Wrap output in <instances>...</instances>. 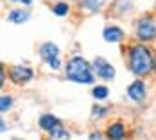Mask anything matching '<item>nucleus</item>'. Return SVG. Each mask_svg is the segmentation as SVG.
<instances>
[{
  "mask_svg": "<svg viewBox=\"0 0 156 140\" xmlns=\"http://www.w3.org/2000/svg\"><path fill=\"white\" fill-rule=\"evenodd\" d=\"M129 66H131V71L138 76L147 75L154 68L153 53L144 46H133L131 51H129Z\"/></svg>",
  "mask_w": 156,
  "mask_h": 140,
  "instance_id": "nucleus-1",
  "label": "nucleus"
},
{
  "mask_svg": "<svg viewBox=\"0 0 156 140\" xmlns=\"http://www.w3.org/2000/svg\"><path fill=\"white\" fill-rule=\"evenodd\" d=\"M67 78L73 82H82V84H91L93 82V73L91 66L83 58H73L67 64Z\"/></svg>",
  "mask_w": 156,
  "mask_h": 140,
  "instance_id": "nucleus-2",
  "label": "nucleus"
},
{
  "mask_svg": "<svg viewBox=\"0 0 156 140\" xmlns=\"http://www.w3.org/2000/svg\"><path fill=\"white\" fill-rule=\"evenodd\" d=\"M136 35L142 40H153L156 36V24L153 22V18H149V17L142 18L136 24Z\"/></svg>",
  "mask_w": 156,
  "mask_h": 140,
  "instance_id": "nucleus-3",
  "label": "nucleus"
},
{
  "mask_svg": "<svg viewBox=\"0 0 156 140\" xmlns=\"http://www.w3.org/2000/svg\"><path fill=\"white\" fill-rule=\"evenodd\" d=\"M94 73L100 76V78H113L115 76V68L109 66V62H105L104 58H96L94 60Z\"/></svg>",
  "mask_w": 156,
  "mask_h": 140,
  "instance_id": "nucleus-4",
  "label": "nucleus"
},
{
  "mask_svg": "<svg viewBox=\"0 0 156 140\" xmlns=\"http://www.w3.org/2000/svg\"><path fill=\"white\" fill-rule=\"evenodd\" d=\"M33 78V71L29 68H22V66H15L11 69V80L13 82H27Z\"/></svg>",
  "mask_w": 156,
  "mask_h": 140,
  "instance_id": "nucleus-5",
  "label": "nucleus"
},
{
  "mask_svg": "<svg viewBox=\"0 0 156 140\" xmlns=\"http://www.w3.org/2000/svg\"><path fill=\"white\" fill-rule=\"evenodd\" d=\"M127 91H129V97H131L134 102H140V100H144V97H145V86H144L142 80L133 82Z\"/></svg>",
  "mask_w": 156,
  "mask_h": 140,
  "instance_id": "nucleus-6",
  "label": "nucleus"
},
{
  "mask_svg": "<svg viewBox=\"0 0 156 140\" xmlns=\"http://www.w3.org/2000/svg\"><path fill=\"white\" fill-rule=\"evenodd\" d=\"M122 38H123V31L116 26H109L104 29V40H107V42H118Z\"/></svg>",
  "mask_w": 156,
  "mask_h": 140,
  "instance_id": "nucleus-7",
  "label": "nucleus"
},
{
  "mask_svg": "<svg viewBox=\"0 0 156 140\" xmlns=\"http://www.w3.org/2000/svg\"><path fill=\"white\" fill-rule=\"evenodd\" d=\"M40 55L49 62V60H53V58H56V55H58V47L55 46V44H44L42 47H40Z\"/></svg>",
  "mask_w": 156,
  "mask_h": 140,
  "instance_id": "nucleus-8",
  "label": "nucleus"
},
{
  "mask_svg": "<svg viewBox=\"0 0 156 140\" xmlns=\"http://www.w3.org/2000/svg\"><path fill=\"white\" fill-rule=\"evenodd\" d=\"M49 138L51 140H67L69 138V135H67V131L58 124V126H55V127L49 131Z\"/></svg>",
  "mask_w": 156,
  "mask_h": 140,
  "instance_id": "nucleus-9",
  "label": "nucleus"
},
{
  "mask_svg": "<svg viewBox=\"0 0 156 140\" xmlns=\"http://www.w3.org/2000/svg\"><path fill=\"white\" fill-rule=\"evenodd\" d=\"M27 17H29V13H26V11H20V9H15V11H11L9 13V22H15V24H22V22H26L27 20Z\"/></svg>",
  "mask_w": 156,
  "mask_h": 140,
  "instance_id": "nucleus-10",
  "label": "nucleus"
},
{
  "mask_svg": "<svg viewBox=\"0 0 156 140\" xmlns=\"http://www.w3.org/2000/svg\"><path fill=\"white\" fill-rule=\"evenodd\" d=\"M107 135H109V138L111 140H120L123 137V126L116 122V124H113L109 129H107Z\"/></svg>",
  "mask_w": 156,
  "mask_h": 140,
  "instance_id": "nucleus-11",
  "label": "nucleus"
},
{
  "mask_svg": "<svg viewBox=\"0 0 156 140\" xmlns=\"http://www.w3.org/2000/svg\"><path fill=\"white\" fill-rule=\"evenodd\" d=\"M60 122L55 118V116H51V115H44L42 118H40V127H44V129H47V131H51L55 126H58Z\"/></svg>",
  "mask_w": 156,
  "mask_h": 140,
  "instance_id": "nucleus-12",
  "label": "nucleus"
},
{
  "mask_svg": "<svg viewBox=\"0 0 156 140\" xmlns=\"http://www.w3.org/2000/svg\"><path fill=\"white\" fill-rule=\"evenodd\" d=\"M104 2H105V0H83L80 6L85 7V9H89V11H98V9L104 6Z\"/></svg>",
  "mask_w": 156,
  "mask_h": 140,
  "instance_id": "nucleus-13",
  "label": "nucleus"
},
{
  "mask_svg": "<svg viewBox=\"0 0 156 140\" xmlns=\"http://www.w3.org/2000/svg\"><path fill=\"white\" fill-rule=\"evenodd\" d=\"M107 95H109V89L104 87V86H96V87L93 89V97H94V98H105Z\"/></svg>",
  "mask_w": 156,
  "mask_h": 140,
  "instance_id": "nucleus-14",
  "label": "nucleus"
},
{
  "mask_svg": "<svg viewBox=\"0 0 156 140\" xmlns=\"http://www.w3.org/2000/svg\"><path fill=\"white\" fill-rule=\"evenodd\" d=\"M67 11H69V7H67V4H64V2H60V4H56V6L53 7V13L58 15V17L67 15Z\"/></svg>",
  "mask_w": 156,
  "mask_h": 140,
  "instance_id": "nucleus-15",
  "label": "nucleus"
},
{
  "mask_svg": "<svg viewBox=\"0 0 156 140\" xmlns=\"http://www.w3.org/2000/svg\"><path fill=\"white\" fill-rule=\"evenodd\" d=\"M0 109H2V111H5V109H9V107H11V98H9V97H5V95H4V97H2V100H0Z\"/></svg>",
  "mask_w": 156,
  "mask_h": 140,
  "instance_id": "nucleus-16",
  "label": "nucleus"
},
{
  "mask_svg": "<svg viewBox=\"0 0 156 140\" xmlns=\"http://www.w3.org/2000/svg\"><path fill=\"white\" fill-rule=\"evenodd\" d=\"M47 64H49V68H53V69H58V68H60V60H58V58H53V60H49Z\"/></svg>",
  "mask_w": 156,
  "mask_h": 140,
  "instance_id": "nucleus-17",
  "label": "nucleus"
},
{
  "mask_svg": "<svg viewBox=\"0 0 156 140\" xmlns=\"http://www.w3.org/2000/svg\"><path fill=\"white\" fill-rule=\"evenodd\" d=\"M104 113H105V109H98V107L93 109V115H94V116H102Z\"/></svg>",
  "mask_w": 156,
  "mask_h": 140,
  "instance_id": "nucleus-18",
  "label": "nucleus"
},
{
  "mask_svg": "<svg viewBox=\"0 0 156 140\" xmlns=\"http://www.w3.org/2000/svg\"><path fill=\"white\" fill-rule=\"evenodd\" d=\"M89 140H100V135H98V133H93V135H91V138Z\"/></svg>",
  "mask_w": 156,
  "mask_h": 140,
  "instance_id": "nucleus-19",
  "label": "nucleus"
},
{
  "mask_svg": "<svg viewBox=\"0 0 156 140\" xmlns=\"http://www.w3.org/2000/svg\"><path fill=\"white\" fill-rule=\"evenodd\" d=\"M20 2H22V4H31L33 0H20Z\"/></svg>",
  "mask_w": 156,
  "mask_h": 140,
  "instance_id": "nucleus-20",
  "label": "nucleus"
},
{
  "mask_svg": "<svg viewBox=\"0 0 156 140\" xmlns=\"http://www.w3.org/2000/svg\"><path fill=\"white\" fill-rule=\"evenodd\" d=\"M153 69H154V71H156V62H154V68H153Z\"/></svg>",
  "mask_w": 156,
  "mask_h": 140,
  "instance_id": "nucleus-21",
  "label": "nucleus"
}]
</instances>
